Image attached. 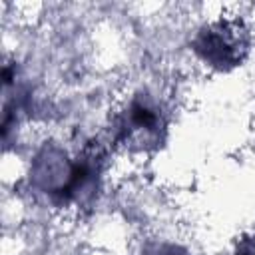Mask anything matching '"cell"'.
<instances>
[{
  "label": "cell",
  "mask_w": 255,
  "mask_h": 255,
  "mask_svg": "<svg viewBox=\"0 0 255 255\" xmlns=\"http://www.w3.org/2000/svg\"><path fill=\"white\" fill-rule=\"evenodd\" d=\"M30 179L58 205L86 203L100 187L102 155L98 151H84L70 159L60 147L46 145L32 161Z\"/></svg>",
  "instance_id": "obj_1"
},
{
  "label": "cell",
  "mask_w": 255,
  "mask_h": 255,
  "mask_svg": "<svg viewBox=\"0 0 255 255\" xmlns=\"http://www.w3.org/2000/svg\"><path fill=\"white\" fill-rule=\"evenodd\" d=\"M165 112L147 92L135 94L116 118V141L133 149H155L165 137Z\"/></svg>",
  "instance_id": "obj_2"
},
{
  "label": "cell",
  "mask_w": 255,
  "mask_h": 255,
  "mask_svg": "<svg viewBox=\"0 0 255 255\" xmlns=\"http://www.w3.org/2000/svg\"><path fill=\"white\" fill-rule=\"evenodd\" d=\"M193 52L211 68L231 70L247 54L249 36L241 20H217L205 24L191 42Z\"/></svg>",
  "instance_id": "obj_3"
},
{
  "label": "cell",
  "mask_w": 255,
  "mask_h": 255,
  "mask_svg": "<svg viewBox=\"0 0 255 255\" xmlns=\"http://www.w3.org/2000/svg\"><path fill=\"white\" fill-rule=\"evenodd\" d=\"M235 255H255V237H245L237 243Z\"/></svg>",
  "instance_id": "obj_4"
},
{
  "label": "cell",
  "mask_w": 255,
  "mask_h": 255,
  "mask_svg": "<svg viewBox=\"0 0 255 255\" xmlns=\"http://www.w3.org/2000/svg\"><path fill=\"white\" fill-rule=\"evenodd\" d=\"M149 255H189V253L183 247H177V245H159Z\"/></svg>",
  "instance_id": "obj_5"
}]
</instances>
